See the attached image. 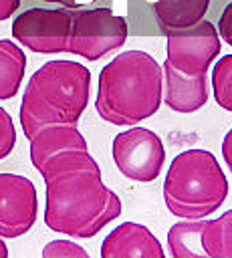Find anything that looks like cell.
I'll return each instance as SVG.
<instances>
[{
	"label": "cell",
	"instance_id": "cell-17",
	"mask_svg": "<svg viewBox=\"0 0 232 258\" xmlns=\"http://www.w3.org/2000/svg\"><path fill=\"white\" fill-rule=\"evenodd\" d=\"M212 89L216 103L232 113V54H224L212 71Z\"/></svg>",
	"mask_w": 232,
	"mask_h": 258
},
{
	"label": "cell",
	"instance_id": "cell-4",
	"mask_svg": "<svg viewBox=\"0 0 232 258\" xmlns=\"http://www.w3.org/2000/svg\"><path fill=\"white\" fill-rule=\"evenodd\" d=\"M226 196L228 179L214 153L188 149L173 157L163 179V200L173 216L184 220L210 216Z\"/></svg>",
	"mask_w": 232,
	"mask_h": 258
},
{
	"label": "cell",
	"instance_id": "cell-10",
	"mask_svg": "<svg viewBox=\"0 0 232 258\" xmlns=\"http://www.w3.org/2000/svg\"><path fill=\"white\" fill-rule=\"evenodd\" d=\"M103 258H121V256H141V258H163V248L159 240L141 224L123 222L101 244Z\"/></svg>",
	"mask_w": 232,
	"mask_h": 258
},
{
	"label": "cell",
	"instance_id": "cell-8",
	"mask_svg": "<svg viewBox=\"0 0 232 258\" xmlns=\"http://www.w3.org/2000/svg\"><path fill=\"white\" fill-rule=\"evenodd\" d=\"M127 40V22L111 8H77L73 54L87 60H99L107 52L123 46Z\"/></svg>",
	"mask_w": 232,
	"mask_h": 258
},
{
	"label": "cell",
	"instance_id": "cell-7",
	"mask_svg": "<svg viewBox=\"0 0 232 258\" xmlns=\"http://www.w3.org/2000/svg\"><path fill=\"white\" fill-rule=\"evenodd\" d=\"M220 54V34L208 20L182 30H167L165 62L176 71L198 77L208 73L212 60Z\"/></svg>",
	"mask_w": 232,
	"mask_h": 258
},
{
	"label": "cell",
	"instance_id": "cell-19",
	"mask_svg": "<svg viewBox=\"0 0 232 258\" xmlns=\"http://www.w3.org/2000/svg\"><path fill=\"white\" fill-rule=\"evenodd\" d=\"M16 145V129L12 117L0 107V159L8 157Z\"/></svg>",
	"mask_w": 232,
	"mask_h": 258
},
{
	"label": "cell",
	"instance_id": "cell-5",
	"mask_svg": "<svg viewBox=\"0 0 232 258\" xmlns=\"http://www.w3.org/2000/svg\"><path fill=\"white\" fill-rule=\"evenodd\" d=\"M77 8H26L12 22V36L32 52H69L75 38Z\"/></svg>",
	"mask_w": 232,
	"mask_h": 258
},
{
	"label": "cell",
	"instance_id": "cell-16",
	"mask_svg": "<svg viewBox=\"0 0 232 258\" xmlns=\"http://www.w3.org/2000/svg\"><path fill=\"white\" fill-rule=\"evenodd\" d=\"M210 258H232V210L216 220H208Z\"/></svg>",
	"mask_w": 232,
	"mask_h": 258
},
{
	"label": "cell",
	"instance_id": "cell-13",
	"mask_svg": "<svg viewBox=\"0 0 232 258\" xmlns=\"http://www.w3.org/2000/svg\"><path fill=\"white\" fill-rule=\"evenodd\" d=\"M167 246L176 258H210L208 220L196 218L173 224L167 232Z\"/></svg>",
	"mask_w": 232,
	"mask_h": 258
},
{
	"label": "cell",
	"instance_id": "cell-24",
	"mask_svg": "<svg viewBox=\"0 0 232 258\" xmlns=\"http://www.w3.org/2000/svg\"><path fill=\"white\" fill-rule=\"evenodd\" d=\"M6 256H8V248H6V244L0 238V258H6Z\"/></svg>",
	"mask_w": 232,
	"mask_h": 258
},
{
	"label": "cell",
	"instance_id": "cell-15",
	"mask_svg": "<svg viewBox=\"0 0 232 258\" xmlns=\"http://www.w3.org/2000/svg\"><path fill=\"white\" fill-rule=\"evenodd\" d=\"M26 71V54L12 40L0 38V99H12Z\"/></svg>",
	"mask_w": 232,
	"mask_h": 258
},
{
	"label": "cell",
	"instance_id": "cell-23",
	"mask_svg": "<svg viewBox=\"0 0 232 258\" xmlns=\"http://www.w3.org/2000/svg\"><path fill=\"white\" fill-rule=\"evenodd\" d=\"M40 2H48V4H59V6H65V8H83L95 0H40Z\"/></svg>",
	"mask_w": 232,
	"mask_h": 258
},
{
	"label": "cell",
	"instance_id": "cell-3",
	"mask_svg": "<svg viewBox=\"0 0 232 258\" xmlns=\"http://www.w3.org/2000/svg\"><path fill=\"white\" fill-rule=\"evenodd\" d=\"M91 73L75 60H48L32 73L20 101L26 139L42 125H79L89 103Z\"/></svg>",
	"mask_w": 232,
	"mask_h": 258
},
{
	"label": "cell",
	"instance_id": "cell-22",
	"mask_svg": "<svg viewBox=\"0 0 232 258\" xmlns=\"http://www.w3.org/2000/svg\"><path fill=\"white\" fill-rule=\"evenodd\" d=\"M222 157H224L226 165L232 171V129L224 135V141H222Z\"/></svg>",
	"mask_w": 232,
	"mask_h": 258
},
{
	"label": "cell",
	"instance_id": "cell-21",
	"mask_svg": "<svg viewBox=\"0 0 232 258\" xmlns=\"http://www.w3.org/2000/svg\"><path fill=\"white\" fill-rule=\"evenodd\" d=\"M22 0H0V22L10 18L18 8H20Z\"/></svg>",
	"mask_w": 232,
	"mask_h": 258
},
{
	"label": "cell",
	"instance_id": "cell-12",
	"mask_svg": "<svg viewBox=\"0 0 232 258\" xmlns=\"http://www.w3.org/2000/svg\"><path fill=\"white\" fill-rule=\"evenodd\" d=\"M30 161L38 169L48 157L65 149H87V139L77 125H42L30 137Z\"/></svg>",
	"mask_w": 232,
	"mask_h": 258
},
{
	"label": "cell",
	"instance_id": "cell-1",
	"mask_svg": "<svg viewBox=\"0 0 232 258\" xmlns=\"http://www.w3.org/2000/svg\"><path fill=\"white\" fill-rule=\"evenodd\" d=\"M46 185L44 224L73 238H93L119 218L121 202L103 183L89 149H65L36 169Z\"/></svg>",
	"mask_w": 232,
	"mask_h": 258
},
{
	"label": "cell",
	"instance_id": "cell-18",
	"mask_svg": "<svg viewBox=\"0 0 232 258\" xmlns=\"http://www.w3.org/2000/svg\"><path fill=\"white\" fill-rule=\"evenodd\" d=\"M44 258H87V250L71 240H52L42 248Z\"/></svg>",
	"mask_w": 232,
	"mask_h": 258
},
{
	"label": "cell",
	"instance_id": "cell-6",
	"mask_svg": "<svg viewBox=\"0 0 232 258\" xmlns=\"http://www.w3.org/2000/svg\"><path fill=\"white\" fill-rule=\"evenodd\" d=\"M111 155L117 169L139 183L153 181L165 161L161 139L145 127H131L117 133L111 145Z\"/></svg>",
	"mask_w": 232,
	"mask_h": 258
},
{
	"label": "cell",
	"instance_id": "cell-11",
	"mask_svg": "<svg viewBox=\"0 0 232 258\" xmlns=\"http://www.w3.org/2000/svg\"><path fill=\"white\" fill-rule=\"evenodd\" d=\"M161 73H163L161 101H165V105L171 111L194 113L206 105V101H208V77H206V73L198 75V77H190V75L176 71L167 62H163Z\"/></svg>",
	"mask_w": 232,
	"mask_h": 258
},
{
	"label": "cell",
	"instance_id": "cell-20",
	"mask_svg": "<svg viewBox=\"0 0 232 258\" xmlns=\"http://www.w3.org/2000/svg\"><path fill=\"white\" fill-rule=\"evenodd\" d=\"M218 34H220V38H224V40L232 46V2L226 4V8H224L222 14H220Z\"/></svg>",
	"mask_w": 232,
	"mask_h": 258
},
{
	"label": "cell",
	"instance_id": "cell-2",
	"mask_svg": "<svg viewBox=\"0 0 232 258\" xmlns=\"http://www.w3.org/2000/svg\"><path fill=\"white\" fill-rule=\"evenodd\" d=\"M163 93V73L143 50H123L99 75L95 109L113 125H137L157 113Z\"/></svg>",
	"mask_w": 232,
	"mask_h": 258
},
{
	"label": "cell",
	"instance_id": "cell-14",
	"mask_svg": "<svg viewBox=\"0 0 232 258\" xmlns=\"http://www.w3.org/2000/svg\"><path fill=\"white\" fill-rule=\"evenodd\" d=\"M210 8V0H155L153 14L163 30H182L200 22Z\"/></svg>",
	"mask_w": 232,
	"mask_h": 258
},
{
	"label": "cell",
	"instance_id": "cell-9",
	"mask_svg": "<svg viewBox=\"0 0 232 258\" xmlns=\"http://www.w3.org/2000/svg\"><path fill=\"white\" fill-rule=\"evenodd\" d=\"M38 198L34 183L16 173H0V238L24 236L36 222Z\"/></svg>",
	"mask_w": 232,
	"mask_h": 258
}]
</instances>
